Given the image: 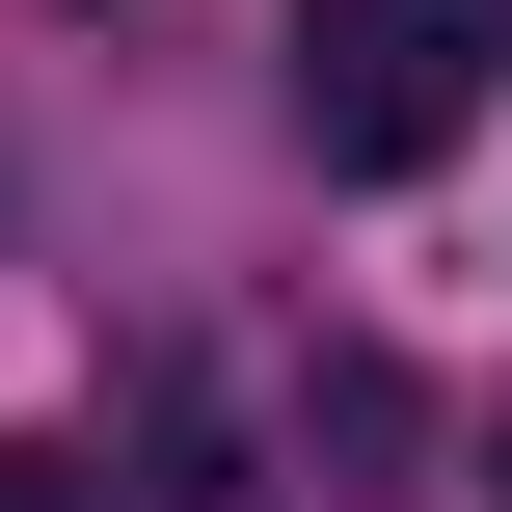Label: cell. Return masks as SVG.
I'll return each instance as SVG.
<instances>
[{
	"label": "cell",
	"mask_w": 512,
	"mask_h": 512,
	"mask_svg": "<svg viewBox=\"0 0 512 512\" xmlns=\"http://www.w3.org/2000/svg\"><path fill=\"white\" fill-rule=\"evenodd\" d=\"M297 135H324L351 189H405V162L459 135V27H432V0H324V27H297Z\"/></svg>",
	"instance_id": "1"
},
{
	"label": "cell",
	"mask_w": 512,
	"mask_h": 512,
	"mask_svg": "<svg viewBox=\"0 0 512 512\" xmlns=\"http://www.w3.org/2000/svg\"><path fill=\"white\" fill-rule=\"evenodd\" d=\"M0 512H108V486H0Z\"/></svg>",
	"instance_id": "2"
}]
</instances>
